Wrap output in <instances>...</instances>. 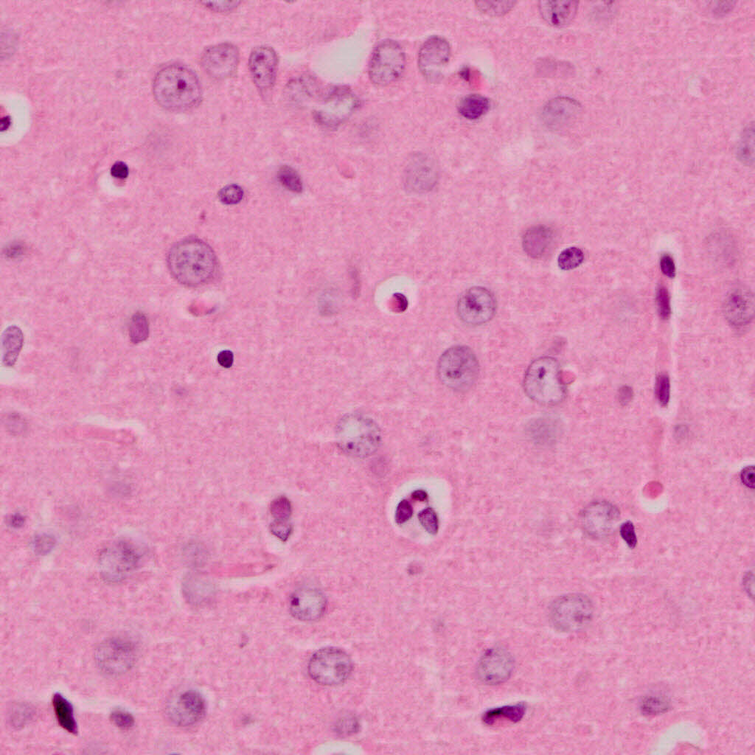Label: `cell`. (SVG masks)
Wrapping results in <instances>:
<instances>
[{
	"instance_id": "6da1fadb",
	"label": "cell",
	"mask_w": 755,
	"mask_h": 755,
	"mask_svg": "<svg viewBox=\"0 0 755 755\" xmlns=\"http://www.w3.org/2000/svg\"><path fill=\"white\" fill-rule=\"evenodd\" d=\"M167 263L170 273L187 287L204 286L215 278L218 269L216 253L198 238L178 242L170 250Z\"/></svg>"
},
{
	"instance_id": "7a4b0ae2",
	"label": "cell",
	"mask_w": 755,
	"mask_h": 755,
	"mask_svg": "<svg viewBox=\"0 0 755 755\" xmlns=\"http://www.w3.org/2000/svg\"><path fill=\"white\" fill-rule=\"evenodd\" d=\"M153 93L156 102L170 111L191 110L200 104L203 88L196 74L187 67L172 64L156 75Z\"/></svg>"
},
{
	"instance_id": "3957f363",
	"label": "cell",
	"mask_w": 755,
	"mask_h": 755,
	"mask_svg": "<svg viewBox=\"0 0 755 755\" xmlns=\"http://www.w3.org/2000/svg\"><path fill=\"white\" fill-rule=\"evenodd\" d=\"M523 386L532 401L544 406L559 404L566 394L560 364L550 356L538 358L531 364Z\"/></svg>"
},
{
	"instance_id": "277c9868",
	"label": "cell",
	"mask_w": 755,
	"mask_h": 755,
	"mask_svg": "<svg viewBox=\"0 0 755 755\" xmlns=\"http://www.w3.org/2000/svg\"><path fill=\"white\" fill-rule=\"evenodd\" d=\"M336 434L340 449L353 458L368 457L376 451L381 442L378 425L372 419L358 413L341 419Z\"/></svg>"
},
{
	"instance_id": "5b68a950",
	"label": "cell",
	"mask_w": 755,
	"mask_h": 755,
	"mask_svg": "<svg viewBox=\"0 0 755 755\" xmlns=\"http://www.w3.org/2000/svg\"><path fill=\"white\" fill-rule=\"evenodd\" d=\"M479 365L473 351L463 346H453L442 355L437 365L439 379L450 390L466 392L477 381Z\"/></svg>"
},
{
	"instance_id": "8992f818",
	"label": "cell",
	"mask_w": 755,
	"mask_h": 755,
	"mask_svg": "<svg viewBox=\"0 0 755 755\" xmlns=\"http://www.w3.org/2000/svg\"><path fill=\"white\" fill-rule=\"evenodd\" d=\"M142 557L144 550L139 545L127 540L116 541L100 554V573L106 582H121L136 571Z\"/></svg>"
},
{
	"instance_id": "52a82bcc",
	"label": "cell",
	"mask_w": 755,
	"mask_h": 755,
	"mask_svg": "<svg viewBox=\"0 0 755 755\" xmlns=\"http://www.w3.org/2000/svg\"><path fill=\"white\" fill-rule=\"evenodd\" d=\"M594 608L590 598L581 594L559 597L550 609V620L554 628L564 633L582 630L591 623Z\"/></svg>"
},
{
	"instance_id": "ba28073f",
	"label": "cell",
	"mask_w": 755,
	"mask_h": 755,
	"mask_svg": "<svg viewBox=\"0 0 755 755\" xmlns=\"http://www.w3.org/2000/svg\"><path fill=\"white\" fill-rule=\"evenodd\" d=\"M353 672L348 654L336 648H325L311 657L308 663L311 678L324 686H337L345 683Z\"/></svg>"
},
{
	"instance_id": "9c48e42d",
	"label": "cell",
	"mask_w": 755,
	"mask_h": 755,
	"mask_svg": "<svg viewBox=\"0 0 755 755\" xmlns=\"http://www.w3.org/2000/svg\"><path fill=\"white\" fill-rule=\"evenodd\" d=\"M405 63V54L400 44L393 40L383 41L370 60L369 78L374 83L386 86L401 77Z\"/></svg>"
},
{
	"instance_id": "30bf717a",
	"label": "cell",
	"mask_w": 755,
	"mask_h": 755,
	"mask_svg": "<svg viewBox=\"0 0 755 755\" xmlns=\"http://www.w3.org/2000/svg\"><path fill=\"white\" fill-rule=\"evenodd\" d=\"M137 656L136 646L130 640L114 638L106 640L95 651L97 665L107 675L118 676L130 672Z\"/></svg>"
},
{
	"instance_id": "8fae6325",
	"label": "cell",
	"mask_w": 755,
	"mask_h": 755,
	"mask_svg": "<svg viewBox=\"0 0 755 755\" xmlns=\"http://www.w3.org/2000/svg\"><path fill=\"white\" fill-rule=\"evenodd\" d=\"M496 308L494 294L482 287H473L465 291L457 306L460 319L471 325H480L491 321L495 316Z\"/></svg>"
},
{
	"instance_id": "7c38bea8",
	"label": "cell",
	"mask_w": 755,
	"mask_h": 755,
	"mask_svg": "<svg viewBox=\"0 0 755 755\" xmlns=\"http://www.w3.org/2000/svg\"><path fill=\"white\" fill-rule=\"evenodd\" d=\"M206 709L203 696L195 691H188L176 695L169 700L166 714L175 724L189 726L201 721L206 714Z\"/></svg>"
},
{
	"instance_id": "4fadbf2b",
	"label": "cell",
	"mask_w": 755,
	"mask_h": 755,
	"mask_svg": "<svg viewBox=\"0 0 755 755\" xmlns=\"http://www.w3.org/2000/svg\"><path fill=\"white\" fill-rule=\"evenodd\" d=\"M515 660L504 648L496 647L484 653L479 661L477 674L479 679L489 686L505 682L514 672Z\"/></svg>"
},
{
	"instance_id": "5bb4252c",
	"label": "cell",
	"mask_w": 755,
	"mask_h": 755,
	"mask_svg": "<svg viewBox=\"0 0 755 755\" xmlns=\"http://www.w3.org/2000/svg\"><path fill=\"white\" fill-rule=\"evenodd\" d=\"M238 64V48L227 42L210 46L202 57V64L206 73L217 79L231 77L236 72Z\"/></svg>"
},
{
	"instance_id": "9a60e30c",
	"label": "cell",
	"mask_w": 755,
	"mask_h": 755,
	"mask_svg": "<svg viewBox=\"0 0 755 755\" xmlns=\"http://www.w3.org/2000/svg\"><path fill=\"white\" fill-rule=\"evenodd\" d=\"M278 67V56L268 46L256 48L250 54V72L256 88L262 93L272 90L276 83Z\"/></svg>"
},
{
	"instance_id": "2e32d148",
	"label": "cell",
	"mask_w": 755,
	"mask_h": 755,
	"mask_svg": "<svg viewBox=\"0 0 755 755\" xmlns=\"http://www.w3.org/2000/svg\"><path fill=\"white\" fill-rule=\"evenodd\" d=\"M438 181V170L433 160L423 154H418L407 164L404 177L407 191L416 193L431 191Z\"/></svg>"
},
{
	"instance_id": "e0dca14e",
	"label": "cell",
	"mask_w": 755,
	"mask_h": 755,
	"mask_svg": "<svg viewBox=\"0 0 755 755\" xmlns=\"http://www.w3.org/2000/svg\"><path fill=\"white\" fill-rule=\"evenodd\" d=\"M620 512L615 506L606 502H595L582 511L583 529L594 538L607 536L613 529Z\"/></svg>"
},
{
	"instance_id": "ac0fdd59",
	"label": "cell",
	"mask_w": 755,
	"mask_h": 755,
	"mask_svg": "<svg viewBox=\"0 0 755 755\" xmlns=\"http://www.w3.org/2000/svg\"><path fill=\"white\" fill-rule=\"evenodd\" d=\"M450 55V46L444 38L435 36L426 40L419 54V66L423 76L430 81H436Z\"/></svg>"
},
{
	"instance_id": "d6986e66",
	"label": "cell",
	"mask_w": 755,
	"mask_h": 755,
	"mask_svg": "<svg viewBox=\"0 0 755 755\" xmlns=\"http://www.w3.org/2000/svg\"><path fill=\"white\" fill-rule=\"evenodd\" d=\"M581 112L576 100L559 97L551 100L541 112V119L550 130L560 131L573 124Z\"/></svg>"
},
{
	"instance_id": "ffe728a7",
	"label": "cell",
	"mask_w": 755,
	"mask_h": 755,
	"mask_svg": "<svg viewBox=\"0 0 755 755\" xmlns=\"http://www.w3.org/2000/svg\"><path fill=\"white\" fill-rule=\"evenodd\" d=\"M327 602L324 594L316 589L304 588L296 591L291 597L290 611L299 620L311 622L325 614Z\"/></svg>"
},
{
	"instance_id": "44dd1931",
	"label": "cell",
	"mask_w": 755,
	"mask_h": 755,
	"mask_svg": "<svg viewBox=\"0 0 755 755\" xmlns=\"http://www.w3.org/2000/svg\"><path fill=\"white\" fill-rule=\"evenodd\" d=\"M726 320L736 327H742L751 322L754 315V297L745 289L733 291L723 306Z\"/></svg>"
},
{
	"instance_id": "7402d4cb",
	"label": "cell",
	"mask_w": 755,
	"mask_h": 755,
	"mask_svg": "<svg viewBox=\"0 0 755 755\" xmlns=\"http://www.w3.org/2000/svg\"><path fill=\"white\" fill-rule=\"evenodd\" d=\"M555 233L546 225H536L529 228L522 238L524 252L533 259H541L550 252L555 243Z\"/></svg>"
},
{
	"instance_id": "603a6c76",
	"label": "cell",
	"mask_w": 755,
	"mask_h": 755,
	"mask_svg": "<svg viewBox=\"0 0 755 755\" xmlns=\"http://www.w3.org/2000/svg\"><path fill=\"white\" fill-rule=\"evenodd\" d=\"M538 8L541 18L550 25L562 28L571 25L576 17L578 2L540 1Z\"/></svg>"
},
{
	"instance_id": "cb8c5ba5",
	"label": "cell",
	"mask_w": 755,
	"mask_h": 755,
	"mask_svg": "<svg viewBox=\"0 0 755 755\" xmlns=\"http://www.w3.org/2000/svg\"><path fill=\"white\" fill-rule=\"evenodd\" d=\"M24 345V335L18 326H10L2 338L3 363L6 367L16 364Z\"/></svg>"
},
{
	"instance_id": "d4e9b609",
	"label": "cell",
	"mask_w": 755,
	"mask_h": 755,
	"mask_svg": "<svg viewBox=\"0 0 755 755\" xmlns=\"http://www.w3.org/2000/svg\"><path fill=\"white\" fill-rule=\"evenodd\" d=\"M53 707L56 719L62 728L71 734L77 735L78 725L72 704L60 693H55L53 697Z\"/></svg>"
},
{
	"instance_id": "484cf974",
	"label": "cell",
	"mask_w": 755,
	"mask_h": 755,
	"mask_svg": "<svg viewBox=\"0 0 755 755\" xmlns=\"http://www.w3.org/2000/svg\"><path fill=\"white\" fill-rule=\"evenodd\" d=\"M491 107L489 99L481 95H470L463 97L459 105L461 115L468 120H477L485 116Z\"/></svg>"
},
{
	"instance_id": "4316f807",
	"label": "cell",
	"mask_w": 755,
	"mask_h": 755,
	"mask_svg": "<svg viewBox=\"0 0 755 755\" xmlns=\"http://www.w3.org/2000/svg\"><path fill=\"white\" fill-rule=\"evenodd\" d=\"M526 707L524 704L505 706L491 709L483 716V721L487 724H494L498 720L506 719L517 723L525 715Z\"/></svg>"
},
{
	"instance_id": "83f0119b",
	"label": "cell",
	"mask_w": 755,
	"mask_h": 755,
	"mask_svg": "<svg viewBox=\"0 0 755 755\" xmlns=\"http://www.w3.org/2000/svg\"><path fill=\"white\" fill-rule=\"evenodd\" d=\"M671 708V702L666 696L652 694L645 696L640 702V710L648 716H654L665 714Z\"/></svg>"
},
{
	"instance_id": "f1b7e54d",
	"label": "cell",
	"mask_w": 755,
	"mask_h": 755,
	"mask_svg": "<svg viewBox=\"0 0 755 755\" xmlns=\"http://www.w3.org/2000/svg\"><path fill=\"white\" fill-rule=\"evenodd\" d=\"M278 179L282 186L287 190L301 193L304 190V184L301 177L297 170L289 165L281 166L278 172Z\"/></svg>"
},
{
	"instance_id": "f546056e",
	"label": "cell",
	"mask_w": 755,
	"mask_h": 755,
	"mask_svg": "<svg viewBox=\"0 0 755 755\" xmlns=\"http://www.w3.org/2000/svg\"><path fill=\"white\" fill-rule=\"evenodd\" d=\"M130 337L132 343L138 344L144 343L149 336V322L148 318L141 312L135 313L130 324Z\"/></svg>"
},
{
	"instance_id": "4dcf8cb0",
	"label": "cell",
	"mask_w": 755,
	"mask_h": 755,
	"mask_svg": "<svg viewBox=\"0 0 755 755\" xmlns=\"http://www.w3.org/2000/svg\"><path fill=\"white\" fill-rule=\"evenodd\" d=\"M738 159L747 165L754 164V127L745 130L737 150Z\"/></svg>"
},
{
	"instance_id": "1f68e13d",
	"label": "cell",
	"mask_w": 755,
	"mask_h": 755,
	"mask_svg": "<svg viewBox=\"0 0 755 755\" xmlns=\"http://www.w3.org/2000/svg\"><path fill=\"white\" fill-rule=\"evenodd\" d=\"M585 259L583 252L578 247L567 248L559 256L558 265L564 271H569L579 267Z\"/></svg>"
},
{
	"instance_id": "d6a6232c",
	"label": "cell",
	"mask_w": 755,
	"mask_h": 755,
	"mask_svg": "<svg viewBox=\"0 0 755 755\" xmlns=\"http://www.w3.org/2000/svg\"><path fill=\"white\" fill-rule=\"evenodd\" d=\"M516 4L512 1H479L477 2L476 5L481 12L492 17H498L510 11Z\"/></svg>"
},
{
	"instance_id": "836d02e7",
	"label": "cell",
	"mask_w": 755,
	"mask_h": 755,
	"mask_svg": "<svg viewBox=\"0 0 755 755\" xmlns=\"http://www.w3.org/2000/svg\"><path fill=\"white\" fill-rule=\"evenodd\" d=\"M271 515L276 520H289L292 514V507L288 498L279 496L270 505Z\"/></svg>"
},
{
	"instance_id": "e575fe53",
	"label": "cell",
	"mask_w": 755,
	"mask_h": 755,
	"mask_svg": "<svg viewBox=\"0 0 755 755\" xmlns=\"http://www.w3.org/2000/svg\"><path fill=\"white\" fill-rule=\"evenodd\" d=\"M219 198L222 203L233 205L239 203L244 197V191L238 184L226 185L219 192Z\"/></svg>"
},
{
	"instance_id": "d590c367",
	"label": "cell",
	"mask_w": 755,
	"mask_h": 755,
	"mask_svg": "<svg viewBox=\"0 0 755 755\" xmlns=\"http://www.w3.org/2000/svg\"><path fill=\"white\" fill-rule=\"evenodd\" d=\"M110 720L114 725L122 730H131L135 723L132 715L122 709H114L111 712Z\"/></svg>"
},
{
	"instance_id": "8d00e7d4",
	"label": "cell",
	"mask_w": 755,
	"mask_h": 755,
	"mask_svg": "<svg viewBox=\"0 0 755 755\" xmlns=\"http://www.w3.org/2000/svg\"><path fill=\"white\" fill-rule=\"evenodd\" d=\"M423 528L430 534L435 535L439 529V521L435 511L430 508L423 510L419 515Z\"/></svg>"
},
{
	"instance_id": "74e56055",
	"label": "cell",
	"mask_w": 755,
	"mask_h": 755,
	"mask_svg": "<svg viewBox=\"0 0 755 755\" xmlns=\"http://www.w3.org/2000/svg\"><path fill=\"white\" fill-rule=\"evenodd\" d=\"M656 395L660 406L665 407L671 397V382L669 377L665 374H661L658 377L656 383Z\"/></svg>"
},
{
	"instance_id": "f35d334b",
	"label": "cell",
	"mask_w": 755,
	"mask_h": 755,
	"mask_svg": "<svg viewBox=\"0 0 755 755\" xmlns=\"http://www.w3.org/2000/svg\"><path fill=\"white\" fill-rule=\"evenodd\" d=\"M55 538L48 534L36 536L32 541V547L36 554L45 555L50 553L55 547Z\"/></svg>"
},
{
	"instance_id": "ab89813d",
	"label": "cell",
	"mask_w": 755,
	"mask_h": 755,
	"mask_svg": "<svg viewBox=\"0 0 755 755\" xmlns=\"http://www.w3.org/2000/svg\"><path fill=\"white\" fill-rule=\"evenodd\" d=\"M657 303L659 315L664 320H668L672 315L671 299L666 288L660 287L657 294Z\"/></svg>"
},
{
	"instance_id": "60d3db41",
	"label": "cell",
	"mask_w": 755,
	"mask_h": 755,
	"mask_svg": "<svg viewBox=\"0 0 755 755\" xmlns=\"http://www.w3.org/2000/svg\"><path fill=\"white\" fill-rule=\"evenodd\" d=\"M271 533L283 541H287L292 533V524L289 520H275L270 524Z\"/></svg>"
},
{
	"instance_id": "b9f144b4",
	"label": "cell",
	"mask_w": 755,
	"mask_h": 755,
	"mask_svg": "<svg viewBox=\"0 0 755 755\" xmlns=\"http://www.w3.org/2000/svg\"><path fill=\"white\" fill-rule=\"evenodd\" d=\"M620 535L625 541L627 545L634 549L637 544V538L635 533L634 525L632 522H624L620 526Z\"/></svg>"
},
{
	"instance_id": "7bdbcfd3",
	"label": "cell",
	"mask_w": 755,
	"mask_h": 755,
	"mask_svg": "<svg viewBox=\"0 0 755 755\" xmlns=\"http://www.w3.org/2000/svg\"><path fill=\"white\" fill-rule=\"evenodd\" d=\"M413 515V508L407 501H402L397 506L395 511V522L402 524L409 521Z\"/></svg>"
},
{
	"instance_id": "ee69618b",
	"label": "cell",
	"mask_w": 755,
	"mask_h": 755,
	"mask_svg": "<svg viewBox=\"0 0 755 755\" xmlns=\"http://www.w3.org/2000/svg\"><path fill=\"white\" fill-rule=\"evenodd\" d=\"M206 7L209 8L212 11L217 12H228L237 8L240 2L238 1H222V2H205L203 3Z\"/></svg>"
},
{
	"instance_id": "f6af8a7d",
	"label": "cell",
	"mask_w": 755,
	"mask_h": 755,
	"mask_svg": "<svg viewBox=\"0 0 755 755\" xmlns=\"http://www.w3.org/2000/svg\"><path fill=\"white\" fill-rule=\"evenodd\" d=\"M662 273L668 278H673L676 276V266L671 256L665 254L660 261Z\"/></svg>"
},
{
	"instance_id": "bcb514c9",
	"label": "cell",
	"mask_w": 755,
	"mask_h": 755,
	"mask_svg": "<svg viewBox=\"0 0 755 755\" xmlns=\"http://www.w3.org/2000/svg\"><path fill=\"white\" fill-rule=\"evenodd\" d=\"M129 168L123 162H117L111 167V175L116 179H125L129 176Z\"/></svg>"
},
{
	"instance_id": "7dc6e473",
	"label": "cell",
	"mask_w": 755,
	"mask_h": 755,
	"mask_svg": "<svg viewBox=\"0 0 755 755\" xmlns=\"http://www.w3.org/2000/svg\"><path fill=\"white\" fill-rule=\"evenodd\" d=\"M740 479H742L744 486L747 488L754 489V467L753 465L747 466L744 468L742 473H740Z\"/></svg>"
},
{
	"instance_id": "c3c4849f",
	"label": "cell",
	"mask_w": 755,
	"mask_h": 755,
	"mask_svg": "<svg viewBox=\"0 0 755 755\" xmlns=\"http://www.w3.org/2000/svg\"><path fill=\"white\" fill-rule=\"evenodd\" d=\"M218 362L224 368H230L233 365L234 355L231 351H223L218 355Z\"/></svg>"
},
{
	"instance_id": "681fc988",
	"label": "cell",
	"mask_w": 755,
	"mask_h": 755,
	"mask_svg": "<svg viewBox=\"0 0 755 755\" xmlns=\"http://www.w3.org/2000/svg\"><path fill=\"white\" fill-rule=\"evenodd\" d=\"M633 390L629 387H623L619 391V401L623 404L626 405L632 400Z\"/></svg>"
},
{
	"instance_id": "f907efd6",
	"label": "cell",
	"mask_w": 755,
	"mask_h": 755,
	"mask_svg": "<svg viewBox=\"0 0 755 755\" xmlns=\"http://www.w3.org/2000/svg\"><path fill=\"white\" fill-rule=\"evenodd\" d=\"M393 305L397 311H402L407 308L408 303L403 294H395L393 297Z\"/></svg>"
},
{
	"instance_id": "816d5d0a",
	"label": "cell",
	"mask_w": 755,
	"mask_h": 755,
	"mask_svg": "<svg viewBox=\"0 0 755 755\" xmlns=\"http://www.w3.org/2000/svg\"><path fill=\"white\" fill-rule=\"evenodd\" d=\"M8 522L11 528L18 529L22 528L24 525L25 518L20 514H16L10 517Z\"/></svg>"
},
{
	"instance_id": "f5cc1de1",
	"label": "cell",
	"mask_w": 755,
	"mask_h": 755,
	"mask_svg": "<svg viewBox=\"0 0 755 755\" xmlns=\"http://www.w3.org/2000/svg\"><path fill=\"white\" fill-rule=\"evenodd\" d=\"M427 497H428V496H427L426 492L423 490H418L412 494V498H414V500L421 502L425 501Z\"/></svg>"
}]
</instances>
